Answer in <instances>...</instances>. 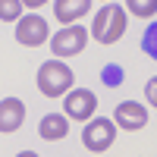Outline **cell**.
I'll return each instance as SVG.
<instances>
[{
    "label": "cell",
    "instance_id": "1",
    "mask_svg": "<svg viewBox=\"0 0 157 157\" xmlns=\"http://www.w3.org/2000/svg\"><path fill=\"white\" fill-rule=\"evenodd\" d=\"M72 69L66 66L63 60H47L41 63V69H38V91H41L44 98H63L72 91Z\"/></svg>",
    "mask_w": 157,
    "mask_h": 157
},
{
    "label": "cell",
    "instance_id": "2",
    "mask_svg": "<svg viewBox=\"0 0 157 157\" xmlns=\"http://www.w3.org/2000/svg\"><path fill=\"white\" fill-rule=\"evenodd\" d=\"M126 35V10L116 3H104L91 22V38L101 44H116Z\"/></svg>",
    "mask_w": 157,
    "mask_h": 157
},
{
    "label": "cell",
    "instance_id": "3",
    "mask_svg": "<svg viewBox=\"0 0 157 157\" xmlns=\"http://www.w3.org/2000/svg\"><path fill=\"white\" fill-rule=\"evenodd\" d=\"M116 126L113 120H107V116H98V120H91L85 129H82V145L91 151V154H101V151H107L113 145V138H116Z\"/></svg>",
    "mask_w": 157,
    "mask_h": 157
},
{
    "label": "cell",
    "instance_id": "4",
    "mask_svg": "<svg viewBox=\"0 0 157 157\" xmlns=\"http://www.w3.org/2000/svg\"><path fill=\"white\" fill-rule=\"evenodd\" d=\"M85 44H88V29H82V25H66V29H60L50 38V50L57 54V60L82 54Z\"/></svg>",
    "mask_w": 157,
    "mask_h": 157
},
{
    "label": "cell",
    "instance_id": "5",
    "mask_svg": "<svg viewBox=\"0 0 157 157\" xmlns=\"http://www.w3.org/2000/svg\"><path fill=\"white\" fill-rule=\"evenodd\" d=\"M50 38V29H47V19L38 16V13H29L16 22V41L25 44V47H41Z\"/></svg>",
    "mask_w": 157,
    "mask_h": 157
},
{
    "label": "cell",
    "instance_id": "6",
    "mask_svg": "<svg viewBox=\"0 0 157 157\" xmlns=\"http://www.w3.org/2000/svg\"><path fill=\"white\" fill-rule=\"evenodd\" d=\"M66 116L69 120H78V123H85L94 116L98 110V98H94V91H88V88H72L69 94H66Z\"/></svg>",
    "mask_w": 157,
    "mask_h": 157
},
{
    "label": "cell",
    "instance_id": "7",
    "mask_svg": "<svg viewBox=\"0 0 157 157\" xmlns=\"http://www.w3.org/2000/svg\"><path fill=\"white\" fill-rule=\"evenodd\" d=\"M113 123L120 129H126V132H138V129L148 126V107L145 104H135V101H123L113 110Z\"/></svg>",
    "mask_w": 157,
    "mask_h": 157
},
{
    "label": "cell",
    "instance_id": "8",
    "mask_svg": "<svg viewBox=\"0 0 157 157\" xmlns=\"http://www.w3.org/2000/svg\"><path fill=\"white\" fill-rule=\"evenodd\" d=\"M25 120V104L19 98H3L0 101V132H16Z\"/></svg>",
    "mask_w": 157,
    "mask_h": 157
},
{
    "label": "cell",
    "instance_id": "9",
    "mask_svg": "<svg viewBox=\"0 0 157 157\" xmlns=\"http://www.w3.org/2000/svg\"><path fill=\"white\" fill-rule=\"evenodd\" d=\"M88 10H91V0H57L54 16L60 25H75V19H82Z\"/></svg>",
    "mask_w": 157,
    "mask_h": 157
},
{
    "label": "cell",
    "instance_id": "10",
    "mask_svg": "<svg viewBox=\"0 0 157 157\" xmlns=\"http://www.w3.org/2000/svg\"><path fill=\"white\" fill-rule=\"evenodd\" d=\"M69 132V116L66 113H47L41 123H38V135L44 141H57V138H66Z\"/></svg>",
    "mask_w": 157,
    "mask_h": 157
},
{
    "label": "cell",
    "instance_id": "11",
    "mask_svg": "<svg viewBox=\"0 0 157 157\" xmlns=\"http://www.w3.org/2000/svg\"><path fill=\"white\" fill-rule=\"evenodd\" d=\"M126 10L138 19H151L157 13V0H126Z\"/></svg>",
    "mask_w": 157,
    "mask_h": 157
},
{
    "label": "cell",
    "instance_id": "12",
    "mask_svg": "<svg viewBox=\"0 0 157 157\" xmlns=\"http://www.w3.org/2000/svg\"><path fill=\"white\" fill-rule=\"evenodd\" d=\"M22 10H25L22 0H0V19H3V22H19Z\"/></svg>",
    "mask_w": 157,
    "mask_h": 157
},
{
    "label": "cell",
    "instance_id": "13",
    "mask_svg": "<svg viewBox=\"0 0 157 157\" xmlns=\"http://www.w3.org/2000/svg\"><path fill=\"white\" fill-rule=\"evenodd\" d=\"M141 50H145L151 60H157V22H151L145 29V35H141Z\"/></svg>",
    "mask_w": 157,
    "mask_h": 157
},
{
    "label": "cell",
    "instance_id": "14",
    "mask_svg": "<svg viewBox=\"0 0 157 157\" xmlns=\"http://www.w3.org/2000/svg\"><path fill=\"white\" fill-rule=\"evenodd\" d=\"M123 82V69L116 66V63H110L107 69H104V85H120Z\"/></svg>",
    "mask_w": 157,
    "mask_h": 157
},
{
    "label": "cell",
    "instance_id": "15",
    "mask_svg": "<svg viewBox=\"0 0 157 157\" xmlns=\"http://www.w3.org/2000/svg\"><path fill=\"white\" fill-rule=\"evenodd\" d=\"M145 98H148V104H154V107H157V75L148 78V85H145Z\"/></svg>",
    "mask_w": 157,
    "mask_h": 157
},
{
    "label": "cell",
    "instance_id": "16",
    "mask_svg": "<svg viewBox=\"0 0 157 157\" xmlns=\"http://www.w3.org/2000/svg\"><path fill=\"white\" fill-rule=\"evenodd\" d=\"M29 10H38V6H44V3H50V0H22Z\"/></svg>",
    "mask_w": 157,
    "mask_h": 157
},
{
    "label": "cell",
    "instance_id": "17",
    "mask_svg": "<svg viewBox=\"0 0 157 157\" xmlns=\"http://www.w3.org/2000/svg\"><path fill=\"white\" fill-rule=\"evenodd\" d=\"M16 157H41V154H35V151H22V154H16Z\"/></svg>",
    "mask_w": 157,
    "mask_h": 157
},
{
    "label": "cell",
    "instance_id": "18",
    "mask_svg": "<svg viewBox=\"0 0 157 157\" xmlns=\"http://www.w3.org/2000/svg\"><path fill=\"white\" fill-rule=\"evenodd\" d=\"M101 3H110V0H101Z\"/></svg>",
    "mask_w": 157,
    "mask_h": 157
}]
</instances>
